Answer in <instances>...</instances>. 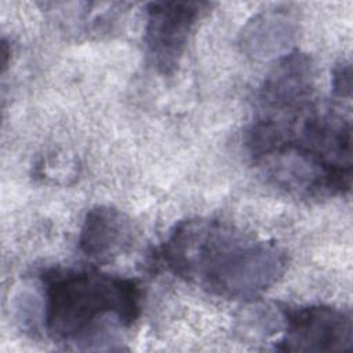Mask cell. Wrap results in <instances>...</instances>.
<instances>
[{
  "label": "cell",
  "mask_w": 353,
  "mask_h": 353,
  "mask_svg": "<svg viewBox=\"0 0 353 353\" xmlns=\"http://www.w3.org/2000/svg\"><path fill=\"white\" fill-rule=\"evenodd\" d=\"M132 241V223L120 210L95 205L84 216L80 234V251L98 262H108L124 252Z\"/></svg>",
  "instance_id": "cell-6"
},
{
  "label": "cell",
  "mask_w": 353,
  "mask_h": 353,
  "mask_svg": "<svg viewBox=\"0 0 353 353\" xmlns=\"http://www.w3.org/2000/svg\"><path fill=\"white\" fill-rule=\"evenodd\" d=\"M154 258L167 272L208 294L241 301L261 296L287 269V254L274 241L203 218L178 222Z\"/></svg>",
  "instance_id": "cell-1"
},
{
  "label": "cell",
  "mask_w": 353,
  "mask_h": 353,
  "mask_svg": "<svg viewBox=\"0 0 353 353\" xmlns=\"http://www.w3.org/2000/svg\"><path fill=\"white\" fill-rule=\"evenodd\" d=\"M332 91L339 98H350L352 94V69L349 62H342L334 69Z\"/></svg>",
  "instance_id": "cell-8"
},
{
  "label": "cell",
  "mask_w": 353,
  "mask_h": 353,
  "mask_svg": "<svg viewBox=\"0 0 353 353\" xmlns=\"http://www.w3.org/2000/svg\"><path fill=\"white\" fill-rule=\"evenodd\" d=\"M313 65L306 54L288 52L265 79L259 90L262 110H284L312 99Z\"/></svg>",
  "instance_id": "cell-5"
},
{
  "label": "cell",
  "mask_w": 353,
  "mask_h": 353,
  "mask_svg": "<svg viewBox=\"0 0 353 353\" xmlns=\"http://www.w3.org/2000/svg\"><path fill=\"white\" fill-rule=\"evenodd\" d=\"M295 37L290 17L280 11H268L254 17L241 33V46L254 58L268 59L288 54Z\"/></svg>",
  "instance_id": "cell-7"
},
{
  "label": "cell",
  "mask_w": 353,
  "mask_h": 353,
  "mask_svg": "<svg viewBox=\"0 0 353 353\" xmlns=\"http://www.w3.org/2000/svg\"><path fill=\"white\" fill-rule=\"evenodd\" d=\"M205 1H152L146 6L145 52L149 65L160 74L175 72L189 37L210 8Z\"/></svg>",
  "instance_id": "cell-3"
},
{
  "label": "cell",
  "mask_w": 353,
  "mask_h": 353,
  "mask_svg": "<svg viewBox=\"0 0 353 353\" xmlns=\"http://www.w3.org/2000/svg\"><path fill=\"white\" fill-rule=\"evenodd\" d=\"M40 279L43 325L55 342L88 346L109 324L130 328L141 317L143 291L135 279L73 268H51Z\"/></svg>",
  "instance_id": "cell-2"
},
{
  "label": "cell",
  "mask_w": 353,
  "mask_h": 353,
  "mask_svg": "<svg viewBox=\"0 0 353 353\" xmlns=\"http://www.w3.org/2000/svg\"><path fill=\"white\" fill-rule=\"evenodd\" d=\"M283 336L274 345L281 352H347L353 342L349 310L324 305L283 306Z\"/></svg>",
  "instance_id": "cell-4"
}]
</instances>
